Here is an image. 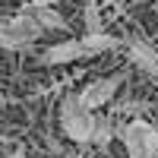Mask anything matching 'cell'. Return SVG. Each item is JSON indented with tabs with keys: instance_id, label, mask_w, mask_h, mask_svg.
<instances>
[{
	"instance_id": "1",
	"label": "cell",
	"mask_w": 158,
	"mask_h": 158,
	"mask_svg": "<svg viewBox=\"0 0 158 158\" xmlns=\"http://www.w3.org/2000/svg\"><path fill=\"white\" fill-rule=\"evenodd\" d=\"M60 130L76 146H89L92 136H95V114L82 108L79 92H67L60 98Z\"/></svg>"
},
{
	"instance_id": "2",
	"label": "cell",
	"mask_w": 158,
	"mask_h": 158,
	"mask_svg": "<svg viewBox=\"0 0 158 158\" xmlns=\"http://www.w3.org/2000/svg\"><path fill=\"white\" fill-rule=\"evenodd\" d=\"M120 142L127 149V158H158V123L133 117L120 127Z\"/></svg>"
},
{
	"instance_id": "3",
	"label": "cell",
	"mask_w": 158,
	"mask_h": 158,
	"mask_svg": "<svg viewBox=\"0 0 158 158\" xmlns=\"http://www.w3.org/2000/svg\"><path fill=\"white\" fill-rule=\"evenodd\" d=\"M41 32L44 29L35 22V16L29 10H22L10 19H0V48L3 51H25L41 38Z\"/></svg>"
},
{
	"instance_id": "4",
	"label": "cell",
	"mask_w": 158,
	"mask_h": 158,
	"mask_svg": "<svg viewBox=\"0 0 158 158\" xmlns=\"http://www.w3.org/2000/svg\"><path fill=\"white\" fill-rule=\"evenodd\" d=\"M127 82V76L123 73H111V76H98V79H92V82L79 92V101H82V108H89L92 114L101 111L104 104H111L117 98V92L123 89Z\"/></svg>"
},
{
	"instance_id": "5",
	"label": "cell",
	"mask_w": 158,
	"mask_h": 158,
	"mask_svg": "<svg viewBox=\"0 0 158 158\" xmlns=\"http://www.w3.org/2000/svg\"><path fill=\"white\" fill-rule=\"evenodd\" d=\"M85 48L79 38H67V41H57V44H48L41 54H38V63L41 67H67V63L76 60H85Z\"/></svg>"
},
{
	"instance_id": "6",
	"label": "cell",
	"mask_w": 158,
	"mask_h": 158,
	"mask_svg": "<svg viewBox=\"0 0 158 158\" xmlns=\"http://www.w3.org/2000/svg\"><path fill=\"white\" fill-rule=\"evenodd\" d=\"M123 48H127V57L136 70H142L146 76H158V48L152 41L136 35V38H127Z\"/></svg>"
},
{
	"instance_id": "7",
	"label": "cell",
	"mask_w": 158,
	"mask_h": 158,
	"mask_svg": "<svg viewBox=\"0 0 158 158\" xmlns=\"http://www.w3.org/2000/svg\"><path fill=\"white\" fill-rule=\"evenodd\" d=\"M120 127L114 117H104V114H95V136H92V142H95L98 149H108L114 139H120Z\"/></svg>"
},
{
	"instance_id": "8",
	"label": "cell",
	"mask_w": 158,
	"mask_h": 158,
	"mask_svg": "<svg viewBox=\"0 0 158 158\" xmlns=\"http://www.w3.org/2000/svg\"><path fill=\"white\" fill-rule=\"evenodd\" d=\"M82 41V48H85V54L89 57H98V54H111V51H117L123 41L120 38H114V35H108V32H95V35H85V38H79Z\"/></svg>"
},
{
	"instance_id": "9",
	"label": "cell",
	"mask_w": 158,
	"mask_h": 158,
	"mask_svg": "<svg viewBox=\"0 0 158 158\" xmlns=\"http://www.w3.org/2000/svg\"><path fill=\"white\" fill-rule=\"evenodd\" d=\"M35 16V22L41 25V29H67V19L60 16L54 6H25Z\"/></svg>"
},
{
	"instance_id": "10",
	"label": "cell",
	"mask_w": 158,
	"mask_h": 158,
	"mask_svg": "<svg viewBox=\"0 0 158 158\" xmlns=\"http://www.w3.org/2000/svg\"><path fill=\"white\" fill-rule=\"evenodd\" d=\"M82 25H85V35L104 32V19H101V6H98V0H85V6H82Z\"/></svg>"
},
{
	"instance_id": "11",
	"label": "cell",
	"mask_w": 158,
	"mask_h": 158,
	"mask_svg": "<svg viewBox=\"0 0 158 158\" xmlns=\"http://www.w3.org/2000/svg\"><path fill=\"white\" fill-rule=\"evenodd\" d=\"M57 3H60V0H32L29 6H57Z\"/></svg>"
},
{
	"instance_id": "12",
	"label": "cell",
	"mask_w": 158,
	"mask_h": 158,
	"mask_svg": "<svg viewBox=\"0 0 158 158\" xmlns=\"http://www.w3.org/2000/svg\"><path fill=\"white\" fill-rule=\"evenodd\" d=\"M6 158H29V155H25V149H13Z\"/></svg>"
}]
</instances>
